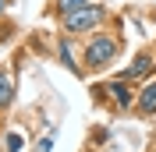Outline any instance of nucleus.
<instances>
[{
	"label": "nucleus",
	"mask_w": 156,
	"mask_h": 152,
	"mask_svg": "<svg viewBox=\"0 0 156 152\" xmlns=\"http://www.w3.org/2000/svg\"><path fill=\"white\" fill-rule=\"evenodd\" d=\"M99 18H103V7L85 4V7H78V11H71V14H64V29H68V32H89L92 25H99Z\"/></svg>",
	"instance_id": "1"
},
{
	"label": "nucleus",
	"mask_w": 156,
	"mask_h": 152,
	"mask_svg": "<svg viewBox=\"0 0 156 152\" xmlns=\"http://www.w3.org/2000/svg\"><path fill=\"white\" fill-rule=\"evenodd\" d=\"M117 57V39H110V36H99V39H92L89 43V50H85V60L92 67H103V64H110V60Z\"/></svg>",
	"instance_id": "2"
},
{
	"label": "nucleus",
	"mask_w": 156,
	"mask_h": 152,
	"mask_svg": "<svg viewBox=\"0 0 156 152\" xmlns=\"http://www.w3.org/2000/svg\"><path fill=\"white\" fill-rule=\"evenodd\" d=\"M138 110H142V113H156V81H149L146 88H142V95H138Z\"/></svg>",
	"instance_id": "3"
},
{
	"label": "nucleus",
	"mask_w": 156,
	"mask_h": 152,
	"mask_svg": "<svg viewBox=\"0 0 156 152\" xmlns=\"http://www.w3.org/2000/svg\"><path fill=\"white\" fill-rule=\"evenodd\" d=\"M107 92L117 99V106H121V110H128V106H131V92L124 88V81H110V85H107Z\"/></svg>",
	"instance_id": "4"
},
{
	"label": "nucleus",
	"mask_w": 156,
	"mask_h": 152,
	"mask_svg": "<svg viewBox=\"0 0 156 152\" xmlns=\"http://www.w3.org/2000/svg\"><path fill=\"white\" fill-rule=\"evenodd\" d=\"M11 99H14V88H11V78L0 71V110L4 106H11Z\"/></svg>",
	"instance_id": "5"
},
{
	"label": "nucleus",
	"mask_w": 156,
	"mask_h": 152,
	"mask_svg": "<svg viewBox=\"0 0 156 152\" xmlns=\"http://www.w3.org/2000/svg\"><path fill=\"white\" fill-rule=\"evenodd\" d=\"M146 71H149V57H138V60H135L131 67H128V71H124L121 78L128 81V78H138V74H146Z\"/></svg>",
	"instance_id": "6"
},
{
	"label": "nucleus",
	"mask_w": 156,
	"mask_h": 152,
	"mask_svg": "<svg viewBox=\"0 0 156 152\" xmlns=\"http://www.w3.org/2000/svg\"><path fill=\"white\" fill-rule=\"evenodd\" d=\"M85 4H92V0H60V11H64V14H71V11L85 7Z\"/></svg>",
	"instance_id": "7"
},
{
	"label": "nucleus",
	"mask_w": 156,
	"mask_h": 152,
	"mask_svg": "<svg viewBox=\"0 0 156 152\" xmlns=\"http://www.w3.org/2000/svg\"><path fill=\"white\" fill-rule=\"evenodd\" d=\"M7 152H21V134H7Z\"/></svg>",
	"instance_id": "8"
},
{
	"label": "nucleus",
	"mask_w": 156,
	"mask_h": 152,
	"mask_svg": "<svg viewBox=\"0 0 156 152\" xmlns=\"http://www.w3.org/2000/svg\"><path fill=\"white\" fill-rule=\"evenodd\" d=\"M60 60L71 67V46H68V43H60Z\"/></svg>",
	"instance_id": "9"
}]
</instances>
